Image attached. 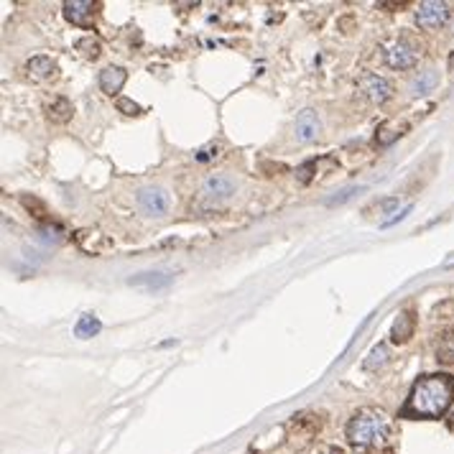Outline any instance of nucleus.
Listing matches in <instances>:
<instances>
[{
  "label": "nucleus",
  "mask_w": 454,
  "mask_h": 454,
  "mask_svg": "<svg viewBox=\"0 0 454 454\" xmlns=\"http://www.w3.org/2000/svg\"><path fill=\"white\" fill-rule=\"evenodd\" d=\"M454 401V378L447 373H434V375L419 378L411 388L406 414L424 416V419H439L447 414V409Z\"/></svg>",
  "instance_id": "obj_1"
},
{
  "label": "nucleus",
  "mask_w": 454,
  "mask_h": 454,
  "mask_svg": "<svg viewBox=\"0 0 454 454\" xmlns=\"http://www.w3.org/2000/svg\"><path fill=\"white\" fill-rule=\"evenodd\" d=\"M390 436V419L380 411L365 409L347 424V439L355 447H380Z\"/></svg>",
  "instance_id": "obj_2"
},
{
  "label": "nucleus",
  "mask_w": 454,
  "mask_h": 454,
  "mask_svg": "<svg viewBox=\"0 0 454 454\" xmlns=\"http://www.w3.org/2000/svg\"><path fill=\"white\" fill-rule=\"evenodd\" d=\"M138 207L146 212L148 217H161L171 207V197L161 186H143L141 192H138Z\"/></svg>",
  "instance_id": "obj_3"
},
{
  "label": "nucleus",
  "mask_w": 454,
  "mask_h": 454,
  "mask_svg": "<svg viewBox=\"0 0 454 454\" xmlns=\"http://www.w3.org/2000/svg\"><path fill=\"white\" fill-rule=\"evenodd\" d=\"M449 21V6L441 3V0H426L419 6L416 11V23L426 31H434V28H441Z\"/></svg>",
  "instance_id": "obj_4"
},
{
  "label": "nucleus",
  "mask_w": 454,
  "mask_h": 454,
  "mask_svg": "<svg viewBox=\"0 0 454 454\" xmlns=\"http://www.w3.org/2000/svg\"><path fill=\"white\" fill-rule=\"evenodd\" d=\"M385 62H388V67H393V69H411V67H416V62H419V52H416L409 41H393V44L388 46V52H385Z\"/></svg>",
  "instance_id": "obj_5"
},
{
  "label": "nucleus",
  "mask_w": 454,
  "mask_h": 454,
  "mask_svg": "<svg viewBox=\"0 0 454 454\" xmlns=\"http://www.w3.org/2000/svg\"><path fill=\"white\" fill-rule=\"evenodd\" d=\"M360 92H363V95L368 97L370 103L383 105L385 100H390V97H393V84H390L385 77L368 74V77H363V82H360Z\"/></svg>",
  "instance_id": "obj_6"
},
{
  "label": "nucleus",
  "mask_w": 454,
  "mask_h": 454,
  "mask_svg": "<svg viewBox=\"0 0 454 454\" xmlns=\"http://www.w3.org/2000/svg\"><path fill=\"white\" fill-rule=\"evenodd\" d=\"M294 133H296V141L299 143H312L317 141V135H319V118L314 110H304L299 113L294 123Z\"/></svg>",
  "instance_id": "obj_7"
},
{
  "label": "nucleus",
  "mask_w": 454,
  "mask_h": 454,
  "mask_svg": "<svg viewBox=\"0 0 454 454\" xmlns=\"http://www.w3.org/2000/svg\"><path fill=\"white\" fill-rule=\"evenodd\" d=\"M202 192L212 199H225L230 197V194H235V181H232L227 174H210L205 179V184H202Z\"/></svg>",
  "instance_id": "obj_8"
},
{
  "label": "nucleus",
  "mask_w": 454,
  "mask_h": 454,
  "mask_svg": "<svg viewBox=\"0 0 454 454\" xmlns=\"http://www.w3.org/2000/svg\"><path fill=\"white\" fill-rule=\"evenodd\" d=\"M92 13H95L92 0H67L64 3V16L74 26H90Z\"/></svg>",
  "instance_id": "obj_9"
},
{
  "label": "nucleus",
  "mask_w": 454,
  "mask_h": 454,
  "mask_svg": "<svg viewBox=\"0 0 454 454\" xmlns=\"http://www.w3.org/2000/svg\"><path fill=\"white\" fill-rule=\"evenodd\" d=\"M125 79H128L125 69H120V67H108V69L100 72V90H103L105 95L113 97V95H118V92L123 90Z\"/></svg>",
  "instance_id": "obj_10"
},
{
  "label": "nucleus",
  "mask_w": 454,
  "mask_h": 454,
  "mask_svg": "<svg viewBox=\"0 0 454 454\" xmlns=\"http://www.w3.org/2000/svg\"><path fill=\"white\" fill-rule=\"evenodd\" d=\"M77 243L82 250H87V253H92V256H97V253H103V250H108L110 245V237H105L103 232L97 230H82L77 232Z\"/></svg>",
  "instance_id": "obj_11"
},
{
  "label": "nucleus",
  "mask_w": 454,
  "mask_h": 454,
  "mask_svg": "<svg viewBox=\"0 0 454 454\" xmlns=\"http://www.w3.org/2000/svg\"><path fill=\"white\" fill-rule=\"evenodd\" d=\"M26 69H28V74L36 79H52L54 74H57V62L49 57H33V59H28Z\"/></svg>",
  "instance_id": "obj_12"
},
{
  "label": "nucleus",
  "mask_w": 454,
  "mask_h": 454,
  "mask_svg": "<svg viewBox=\"0 0 454 454\" xmlns=\"http://www.w3.org/2000/svg\"><path fill=\"white\" fill-rule=\"evenodd\" d=\"M46 118L52 123H67L72 118V105H69V100H64V97H54L52 103H46Z\"/></svg>",
  "instance_id": "obj_13"
},
{
  "label": "nucleus",
  "mask_w": 454,
  "mask_h": 454,
  "mask_svg": "<svg viewBox=\"0 0 454 454\" xmlns=\"http://www.w3.org/2000/svg\"><path fill=\"white\" fill-rule=\"evenodd\" d=\"M414 334V317L409 312H401L393 322V329H390V339L393 342H406V339Z\"/></svg>",
  "instance_id": "obj_14"
},
{
  "label": "nucleus",
  "mask_w": 454,
  "mask_h": 454,
  "mask_svg": "<svg viewBox=\"0 0 454 454\" xmlns=\"http://www.w3.org/2000/svg\"><path fill=\"white\" fill-rule=\"evenodd\" d=\"M436 84H439V74H436L434 69H426V72H421L414 82H411V95L421 97V95H426V92L434 90Z\"/></svg>",
  "instance_id": "obj_15"
},
{
  "label": "nucleus",
  "mask_w": 454,
  "mask_h": 454,
  "mask_svg": "<svg viewBox=\"0 0 454 454\" xmlns=\"http://www.w3.org/2000/svg\"><path fill=\"white\" fill-rule=\"evenodd\" d=\"M100 319H97L95 314H84V317H79V322L74 324V337L79 339H90L95 337L97 332H100Z\"/></svg>",
  "instance_id": "obj_16"
},
{
  "label": "nucleus",
  "mask_w": 454,
  "mask_h": 454,
  "mask_svg": "<svg viewBox=\"0 0 454 454\" xmlns=\"http://www.w3.org/2000/svg\"><path fill=\"white\" fill-rule=\"evenodd\" d=\"M169 283V276L166 273H141L130 278V286H146V288H161Z\"/></svg>",
  "instance_id": "obj_17"
},
{
  "label": "nucleus",
  "mask_w": 454,
  "mask_h": 454,
  "mask_svg": "<svg viewBox=\"0 0 454 454\" xmlns=\"http://www.w3.org/2000/svg\"><path fill=\"white\" fill-rule=\"evenodd\" d=\"M388 363V350H385V345H378L370 350V355H368V360H365V370H378V368H383V365Z\"/></svg>",
  "instance_id": "obj_18"
},
{
  "label": "nucleus",
  "mask_w": 454,
  "mask_h": 454,
  "mask_svg": "<svg viewBox=\"0 0 454 454\" xmlns=\"http://www.w3.org/2000/svg\"><path fill=\"white\" fill-rule=\"evenodd\" d=\"M77 52H82L87 59H97L100 54H103V46H100V41H97V39L87 36V39H79L77 41Z\"/></svg>",
  "instance_id": "obj_19"
},
{
  "label": "nucleus",
  "mask_w": 454,
  "mask_h": 454,
  "mask_svg": "<svg viewBox=\"0 0 454 454\" xmlns=\"http://www.w3.org/2000/svg\"><path fill=\"white\" fill-rule=\"evenodd\" d=\"M358 192H363V186H350V189H342V192L337 194V197H329L327 199V205H345L347 199H352V194H358Z\"/></svg>",
  "instance_id": "obj_20"
},
{
  "label": "nucleus",
  "mask_w": 454,
  "mask_h": 454,
  "mask_svg": "<svg viewBox=\"0 0 454 454\" xmlns=\"http://www.w3.org/2000/svg\"><path fill=\"white\" fill-rule=\"evenodd\" d=\"M118 110L125 113V115H141V105H135L128 97H120V100H118Z\"/></svg>",
  "instance_id": "obj_21"
},
{
  "label": "nucleus",
  "mask_w": 454,
  "mask_h": 454,
  "mask_svg": "<svg viewBox=\"0 0 454 454\" xmlns=\"http://www.w3.org/2000/svg\"><path fill=\"white\" fill-rule=\"evenodd\" d=\"M378 215H393V210H398V199L396 197H388L383 202H378L375 205Z\"/></svg>",
  "instance_id": "obj_22"
},
{
  "label": "nucleus",
  "mask_w": 454,
  "mask_h": 454,
  "mask_svg": "<svg viewBox=\"0 0 454 454\" xmlns=\"http://www.w3.org/2000/svg\"><path fill=\"white\" fill-rule=\"evenodd\" d=\"M411 210H414V207H411V205H409V207H403L401 212H396V217L385 220L383 227H390V225H396V222H401V220H406V217H409V212H411Z\"/></svg>",
  "instance_id": "obj_23"
},
{
  "label": "nucleus",
  "mask_w": 454,
  "mask_h": 454,
  "mask_svg": "<svg viewBox=\"0 0 454 454\" xmlns=\"http://www.w3.org/2000/svg\"><path fill=\"white\" fill-rule=\"evenodd\" d=\"M217 156V146H207L202 148V151H197V161H210Z\"/></svg>",
  "instance_id": "obj_24"
},
{
  "label": "nucleus",
  "mask_w": 454,
  "mask_h": 454,
  "mask_svg": "<svg viewBox=\"0 0 454 454\" xmlns=\"http://www.w3.org/2000/svg\"><path fill=\"white\" fill-rule=\"evenodd\" d=\"M322 454H342L339 449H327V452H322Z\"/></svg>",
  "instance_id": "obj_25"
}]
</instances>
